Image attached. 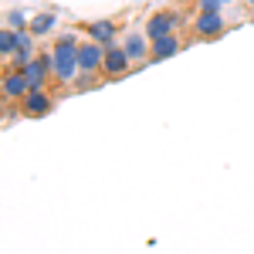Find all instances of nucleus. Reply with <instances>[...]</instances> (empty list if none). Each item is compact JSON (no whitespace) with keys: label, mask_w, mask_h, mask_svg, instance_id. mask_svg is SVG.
I'll return each instance as SVG.
<instances>
[{"label":"nucleus","mask_w":254,"mask_h":254,"mask_svg":"<svg viewBox=\"0 0 254 254\" xmlns=\"http://www.w3.org/2000/svg\"><path fill=\"white\" fill-rule=\"evenodd\" d=\"M102 64H105V48L98 41H81L78 44V68L88 75H102Z\"/></svg>","instance_id":"obj_3"},{"label":"nucleus","mask_w":254,"mask_h":254,"mask_svg":"<svg viewBox=\"0 0 254 254\" xmlns=\"http://www.w3.org/2000/svg\"><path fill=\"white\" fill-rule=\"evenodd\" d=\"M20 112H24V109H17V105L10 109V102H3V122H14V119H17Z\"/></svg>","instance_id":"obj_17"},{"label":"nucleus","mask_w":254,"mask_h":254,"mask_svg":"<svg viewBox=\"0 0 254 254\" xmlns=\"http://www.w3.org/2000/svg\"><path fill=\"white\" fill-rule=\"evenodd\" d=\"M119 27L116 20H92L88 24V41H98L102 48H109V44H119Z\"/></svg>","instance_id":"obj_9"},{"label":"nucleus","mask_w":254,"mask_h":254,"mask_svg":"<svg viewBox=\"0 0 254 254\" xmlns=\"http://www.w3.org/2000/svg\"><path fill=\"white\" fill-rule=\"evenodd\" d=\"M17 51L34 55V34H31V31H17Z\"/></svg>","instance_id":"obj_15"},{"label":"nucleus","mask_w":254,"mask_h":254,"mask_svg":"<svg viewBox=\"0 0 254 254\" xmlns=\"http://www.w3.org/2000/svg\"><path fill=\"white\" fill-rule=\"evenodd\" d=\"M0 92H3V102H24L27 92H31V85L24 78V71H3Z\"/></svg>","instance_id":"obj_5"},{"label":"nucleus","mask_w":254,"mask_h":254,"mask_svg":"<svg viewBox=\"0 0 254 254\" xmlns=\"http://www.w3.org/2000/svg\"><path fill=\"white\" fill-rule=\"evenodd\" d=\"M193 34L196 38L214 41L217 34H224V14H196L193 17Z\"/></svg>","instance_id":"obj_7"},{"label":"nucleus","mask_w":254,"mask_h":254,"mask_svg":"<svg viewBox=\"0 0 254 254\" xmlns=\"http://www.w3.org/2000/svg\"><path fill=\"white\" fill-rule=\"evenodd\" d=\"M14 51H17V31L3 27V31H0V55H3V61L10 58Z\"/></svg>","instance_id":"obj_12"},{"label":"nucleus","mask_w":254,"mask_h":254,"mask_svg":"<svg viewBox=\"0 0 254 254\" xmlns=\"http://www.w3.org/2000/svg\"><path fill=\"white\" fill-rule=\"evenodd\" d=\"M220 0H196V14H220Z\"/></svg>","instance_id":"obj_16"},{"label":"nucleus","mask_w":254,"mask_h":254,"mask_svg":"<svg viewBox=\"0 0 254 254\" xmlns=\"http://www.w3.org/2000/svg\"><path fill=\"white\" fill-rule=\"evenodd\" d=\"M27 24H31V20L24 17V10H10V14H7V27H10V31H27Z\"/></svg>","instance_id":"obj_14"},{"label":"nucleus","mask_w":254,"mask_h":254,"mask_svg":"<svg viewBox=\"0 0 254 254\" xmlns=\"http://www.w3.org/2000/svg\"><path fill=\"white\" fill-rule=\"evenodd\" d=\"M102 78H105V75H88V71H81L78 78H75V85H71V88H75V92H88V88H95Z\"/></svg>","instance_id":"obj_13"},{"label":"nucleus","mask_w":254,"mask_h":254,"mask_svg":"<svg viewBox=\"0 0 254 254\" xmlns=\"http://www.w3.org/2000/svg\"><path fill=\"white\" fill-rule=\"evenodd\" d=\"M51 27H55V14H34V17H31V24H27V31H31L34 38L48 34Z\"/></svg>","instance_id":"obj_11"},{"label":"nucleus","mask_w":254,"mask_h":254,"mask_svg":"<svg viewBox=\"0 0 254 254\" xmlns=\"http://www.w3.org/2000/svg\"><path fill=\"white\" fill-rule=\"evenodd\" d=\"M78 44L81 41L75 34H61L51 48V61H55V81L58 85H75V78L81 75L78 68Z\"/></svg>","instance_id":"obj_1"},{"label":"nucleus","mask_w":254,"mask_h":254,"mask_svg":"<svg viewBox=\"0 0 254 254\" xmlns=\"http://www.w3.org/2000/svg\"><path fill=\"white\" fill-rule=\"evenodd\" d=\"M180 31V14L176 10H159L153 17L146 20V38L149 41H159V38H170Z\"/></svg>","instance_id":"obj_2"},{"label":"nucleus","mask_w":254,"mask_h":254,"mask_svg":"<svg viewBox=\"0 0 254 254\" xmlns=\"http://www.w3.org/2000/svg\"><path fill=\"white\" fill-rule=\"evenodd\" d=\"M129 64H132V58L126 55V48H122V44H109V48H105L102 75H105V78H122V75L129 71Z\"/></svg>","instance_id":"obj_4"},{"label":"nucleus","mask_w":254,"mask_h":254,"mask_svg":"<svg viewBox=\"0 0 254 254\" xmlns=\"http://www.w3.org/2000/svg\"><path fill=\"white\" fill-rule=\"evenodd\" d=\"M248 3H251V7H254V0H248Z\"/></svg>","instance_id":"obj_18"},{"label":"nucleus","mask_w":254,"mask_h":254,"mask_svg":"<svg viewBox=\"0 0 254 254\" xmlns=\"http://www.w3.org/2000/svg\"><path fill=\"white\" fill-rule=\"evenodd\" d=\"M153 44V51H149V61H166V58H176L180 51H183V41L170 34V38H159V41H149Z\"/></svg>","instance_id":"obj_10"},{"label":"nucleus","mask_w":254,"mask_h":254,"mask_svg":"<svg viewBox=\"0 0 254 254\" xmlns=\"http://www.w3.org/2000/svg\"><path fill=\"white\" fill-rule=\"evenodd\" d=\"M122 48H126V55L136 61L139 68L146 64L149 51H153V44H149V38H146V34H126V38H122Z\"/></svg>","instance_id":"obj_8"},{"label":"nucleus","mask_w":254,"mask_h":254,"mask_svg":"<svg viewBox=\"0 0 254 254\" xmlns=\"http://www.w3.org/2000/svg\"><path fill=\"white\" fill-rule=\"evenodd\" d=\"M220 3H227V0H220Z\"/></svg>","instance_id":"obj_19"},{"label":"nucleus","mask_w":254,"mask_h":254,"mask_svg":"<svg viewBox=\"0 0 254 254\" xmlns=\"http://www.w3.org/2000/svg\"><path fill=\"white\" fill-rule=\"evenodd\" d=\"M51 105H55V98H51V92H48V88H41V92H27V98L20 102L24 116H31V119L48 116V112H51Z\"/></svg>","instance_id":"obj_6"}]
</instances>
